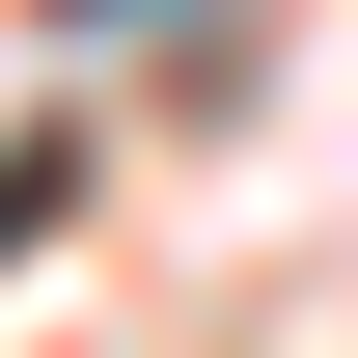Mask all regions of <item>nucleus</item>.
I'll use <instances>...</instances> for the list:
<instances>
[{"mask_svg":"<svg viewBox=\"0 0 358 358\" xmlns=\"http://www.w3.org/2000/svg\"><path fill=\"white\" fill-rule=\"evenodd\" d=\"M28 248H55V138H0V275H28Z\"/></svg>","mask_w":358,"mask_h":358,"instance_id":"nucleus-1","label":"nucleus"},{"mask_svg":"<svg viewBox=\"0 0 358 358\" xmlns=\"http://www.w3.org/2000/svg\"><path fill=\"white\" fill-rule=\"evenodd\" d=\"M83 28H110V0H83Z\"/></svg>","mask_w":358,"mask_h":358,"instance_id":"nucleus-2","label":"nucleus"}]
</instances>
